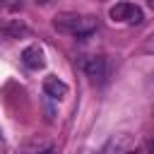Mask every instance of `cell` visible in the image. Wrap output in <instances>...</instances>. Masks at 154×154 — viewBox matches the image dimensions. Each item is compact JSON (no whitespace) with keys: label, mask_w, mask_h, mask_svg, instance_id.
I'll return each instance as SVG.
<instances>
[{"label":"cell","mask_w":154,"mask_h":154,"mask_svg":"<svg viewBox=\"0 0 154 154\" xmlns=\"http://www.w3.org/2000/svg\"><path fill=\"white\" fill-rule=\"evenodd\" d=\"M108 14H111L113 22H125V24H140V22L144 19L142 10H140L137 5H132V2H118V5L111 7Z\"/></svg>","instance_id":"7a4b0ae2"},{"label":"cell","mask_w":154,"mask_h":154,"mask_svg":"<svg viewBox=\"0 0 154 154\" xmlns=\"http://www.w3.org/2000/svg\"><path fill=\"white\" fill-rule=\"evenodd\" d=\"M22 63H24L29 70H41V67L46 65V55H43V48H41V46H36V43L26 46V48L22 51Z\"/></svg>","instance_id":"3957f363"},{"label":"cell","mask_w":154,"mask_h":154,"mask_svg":"<svg viewBox=\"0 0 154 154\" xmlns=\"http://www.w3.org/2000/svg\"><path fill=\"white\" fill-rule=\"evenodd\" d=\"M147 5H149V7H152V10H154V0H147Z\"/></svg>","instance_id":"ba28073f"},{"label":"cell","mask_w":154,"mask_h":154,"mask_svg":"<svg viewBox=\"0 0 154 154\" xmlns=\"http://www.w3.org/2000/svg\"><path fill=\"white\" fill-rule=\"evenodd\" d=\"M2 5H5V0H0V7H2Z\"/></svg>","instance_id":"30bf717a"},{"label":"cell","mask_w":154,"mask_h":154,"mask_svg":"<svg viewBox=\"0 0 154 154\" xmlns=\"http://www.w3.org/2000/svg\"><path fill=\"white\" fill-rule=\"evenodd\" d=\"M84 72L87 77H91V82H103L106 77V58L103 55H91L87 63H84Z\"/></svg>","instance_id":"277c9868"},{"label":"cell","mask_w":154,"mask_h":154,"mask_svg":"<svg viewBox=\"0 0 154 154\" xmlns=\"http://www.w3.org/2000/svg\"><path fill=\"white\" fill-rule=\"evenodd\" d=\"M53 29L60 31V34L77 36V38H87V36H91L96 31V17L77 14V12H63V14H55Z\"/></svg>","instance_id":"6da1fadb"},{"label":"cell","mask_w":154,"mask_h":154,"mask_svg":"<svg viewBox=\"0 0 154 154\" xmlns=\"http://www.w3.org/2000/svg\"><path fill=\"white\" fill-rule=\"evenodd\" d=\"M125 154H137V152H125Z\"/></svg>","instance_id":"9c48e42d"},{"label":"cell","mask_w":154,"mask_h":154,"mask_svg":"<svg viewBox=\"0 0 154 154\" xmlns=\"http://www.w3.org/2000/svg\"><path fill=\"white\" fill-rule=\"evenodd\" d=\"M43 91H46V96H51V99H63V96L67 94V84H65L63 79L53 77V75H48V77L43 79Z\"/></svg>","instance_id":"8992f818"},{"label":"cell","mask_w":154,"mask_h":154,"mask_svg":"<svg viewBox=\"0 0 154 154\" xmlns=\"http://www.w3.org/2000/svg\"><path fill=\"white\" fill-rule=\"evenodd\" d=\"M142 53L154 55V34H152V36H147V41H144V46H142Z\"/></svg>","instance_id":"52a82bcc"},{"label":"cell","mask_w":154,"mask_h":154,"mask_svg":"<svg viewBox=\"0 0 154 154\" xmlns=\"http://www.w3.org/2000/svg\"><path fill=\"white\" fill-rule=\"evenodd\" d=\"M29 34V26L19 19H10L0 26V36L2 38H19V36H26Z\"/></svg>","instance_id":"5b68a950"}]
</instances>
